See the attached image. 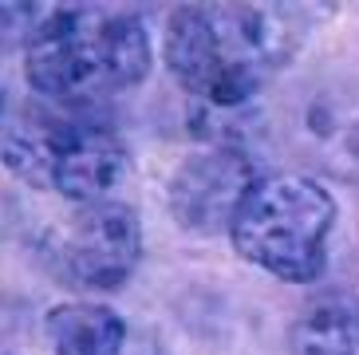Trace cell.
Here are the masks:
<instances>
[{
	"instance_id": "1",
	"label": "cell",
	"mask_w": 359,
	"mask_h": 355,
	"mask_svg": "<svg viewBox=\"0 0 359 355\" xmlns=\"http://www.w3.org/2000/svg\"><path fill=\"white\" fill-rule=\"evenodd\" d=\"M304 28L280 4H194L166 24V63L178 83L213 111L253 99L292 60Z\"/></svg>"
},
{
	"instance_id": "2",
	"label": "cell",
	"mask_w": 359,
	"mask_h": 355,
	"mask_svg": "<svg viewBox=\"0 0 359 355\" xmlns=\"http://www.w3.org/2000/svg\"><path fill=\"white\" fill-rule=\"evenodd\" d=\"M28 83L60 107H91L142 83L150 72V36L138 16L107 8H55L36 20L24 52Z\"/></svg>"
},
{
	"instance_id": "3",
	"label": "cell",
	"mask_w": 359,
	"mask_h": 355,
	"mask_svg": "<svg viewBox=\"0 0 359 355\" xmlns=\"http://www.w3.org/2000/svg\"><path fill=\"white\" fill-rule=\"evenodd\" d=\"M4 162L20 182L79 206L103 201L127 174L118 135L83 107H24L4 119Z\"/></svg>"
},
{
	"instance_id": "4",
	"label": "cell",
	"mask_w": 359,
	"mask_h": 355,
	"mask_svg": "<svg viewBox=\"0 0 359 355\" xmlns=\"http://www.w3.org/2000/svg\"><path fill=\"white\" fill-rule=\"evenodd\" d=\"M336 201L312 178H257L233 213V245L245 261L280 281L304 284L324 269Z\"/></svg>"
},
{
	"instance_id": "5",
	"label": "cell",
	"mask_w": 359,
	"mask_h": 355,
	"mask_svg": "<svg viewBox=\"0 0 359 355\" xmlns=\"http://www.w3.org/2000/svg\"><path fill=\"white\" fill-rule=\"evenodd\" d=\"M142 229L130 206L91 201L79 206L52 237V264L79 288H118L138 264Z\"/></svg>"
},
{
	"instance_id": "6",
	"label": "cell",
	"mask_w": 359,
	"mask_h": 355,
	"mask_svg": "<svg viewBox=\"0 0 359 355\" xmlns=\"http://www.w3.org/2000/svg\"><path fill=\"white\" fill-rule=\"evenodd\" d=\"M253 166L233 150H213L182 166L174 178V217L186 229H217L222 221L233 225V213L241 206V198L253 189Z\"/></svg>"
},
{
	"instance_id": "7",
	"label": "cell",
	"mask_w": 359,
	"mask_h": 355,
	"mask_svg": "<svg viewBox=\"0 0 359 355\" xmlns=\"http://www.w3.org/2000/svg\"><path fill=\"white\" fill-rule=\"evenodd\" d=\"M292 355H359V296L332 293L308 304L292 328Z\"/></svg>"
},
{
	"instance_id": "8",
	"label": "cell",
	"mask_w": 359,
	"mask_h": 355,
	"mask_svg": "<svg viewBox=\"0 0 359 355\" xmlns=\"http://www.w3.org/2000/svg\"><path fill=\"white\" fill-rule=\"evenodd\" d=\"M127 328L103 304H60L48 316V344L55 355H118Z\"/></svg>"
}]
</instances>
